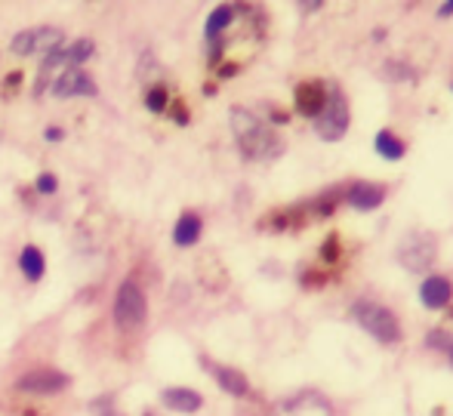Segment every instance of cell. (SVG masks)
<instances>
[{
  "mask_svg": "<svg viewBox=\"0 0 453 416\" xmlns=\"http://www.w3.org/2000/svg\"><path fill=\"white\" fill-rule=\"evenodd\" d=\"M438 16H441V19L453 16V0H448V4H441V6H438Z\"/></svg>",
  "mask_w": 453,
  "mask_h": 416,
  "instance_id": "obj_25",
  "label": "cell"
},
{
  "mask_svg": "<svg viewBox=\"0 0 453 416\" xmlns=\"http://www.w3.org/2000/svg\"><path fill=\"white\" fill-rule=\"evenodd\" d=\"M149 318V299H145L142 287L136 281H120L118 293H114V324L124 333L139 330Z\"/></svg>",
  "mask_w": 453,
  "mask_h": 416,
  "instance_id": "obj_4",
  "label": "cell"
},
{
  "mask_svg": "<svg viewBox=\"0 0 453 416\" xmlns=\"http://www.w3.org/2000/svg\"><path fill=\"white\" fill-rule=\"evenodd\" d=\"M201 364L213 374L216 386H219L226 395H232V398H244V395L250 392V382H247V376L241 374V370L226 367V364H213V361H207V358H203Z\"/></svg>",
  "mask_w": 453,
  "mask_h": 416,
  "instance_id": "obj_12",
  "label": "cell"
},
{
  "mask_svg": "<svg viewBox=\"0 0 453 416\" xmlns=\"http://www.w3.org/2000/svg\"><path fill=\"white\" fill-rule=\"evenodd\" d=\"M105 416H120V413H118V411H111V407H108V413H105Z\"/></svg>",
  "mask_w": 453,
  "mask_h": 416,
  "instance_id": "obj_26",
  "label": "cell"
},
{
  "mask_svg": "<svg viewBox=\"0 0 453 416\" xmlns=\"http://www.w3.org/2000/svg\"><path fill=\"white\" fill-rule=\"evenodd\" d=\"M232 22H234V6L232 4L216 6V10L207 16V25H203V35H207V41H216V37H219Z\"/></svg>",
  "mask_w": 453,
  "mask_h": 416,
  "instance_id": "obj_17",
  "label": "cell"
},
{
  "mask_svg": "<svg viewBox=\"0 0 453 416\" xmlns=\"http://www.w3.org/2000/svg\"><path fill=\"white\" fill-rule=\"evenodd\" d=\"M321 259L324 262L340 259V238H336V235H327V241H324V247H321Z\"/></svg>",
  "mask_w": 453,
  "mask_h": 416,
  "instance_id": "obj_22",
  "label": "cell"
},
{
  "mask_svg": "<svg viewBox=\"0 0 453 416\" xmlns=\"http://www.w3.org/2000/svg\"><path fill=\"white\" fill-rule=\"evenodd\" d=\"M342 197H346V204L352 210L373 213V210L386 201V185L364 182V179H358V182H352V185H346V189H342Z\"/></svg>",
  "mask_w": 453,
  "mask_h": 416,
  "instance_id": "obj_9",
  "label": "cell"
},
{
  "mask_svg": "<svg viewBox=\"0 0 453 416\" xmlns=\"http://www.w3.org/2000/svg\"><path fill=\"white\" fill-rule=\"evenodd\" d=\"M419 303L426 309H448L453 303V284L444 274H426V281L419 284Z\"/></svg>",
  "mask_w": 453,
  "mask_h": 416,
  "instance_id": "obj_11",
  "label": "cell"
},
{
  "mask_svg": "<svg viewBox=\"0 0 453 416\" xmlns=\"http://www.w3.org/2000/svg\"><path fill=\"white\" fill-rule=\"evenodd\" d=\"M426 349L448 355V364H450V370H453V333L450 330H444V327L429 330V333H426Z\"/></svg>",
  "mask_w": 453,
  "mask_h": 416,
  "instance_id": "obj_18",
  "label": "cell"
},
{
  "mask_svg": "<svg viewBox=\"0 0 453 416\" xmlns=\"http://www.w3.org/2000/svg\"><path fill=\"white\" fill-rule=\"evenodd\" d=\"M349 124H352V108H349V99L342 93V87H327V102H324L321 114L315 118V133L324 143H340L349 133Z\"/></svg>",
  "mask_w": 453,
  "mask_h": 416,
  "instance_id": "obj_3",
  "label": "cell"
},
{
  "mask_svg": "<svg viewBox=\"0 0 453 416\" xmlns=\"http://www.w3.org/2000/svg\"><path fill=\"white\" fill-rule=\"evenodd\" d=\"M349 318H352L367 336H373L376 343H382V345L401 343V321L395 318L392 309L373 303V299H355L352 309H349Z\"/></svg>",
  "mask_w": 453,
  "mask_h": 416,
  "instance_id": "obj_2",
  "label": "cell"
},
{
  "mask_svg": "<svg viewBox=\"0 0 453 416\" xmlns=\"http://www.w3.org/2000/svg\"><path fill=\"white\" fill-rule=\"evenodd\" d=\"M201 232H203V222L197 213H182L173 226V244L176 247H195L201 241Z\"/></svg>",
  "mask_w": 453,
  "mask_h": 416,
  "instance_id": "obj_14",
  "label": "cell"
},
{
  "mask_svg": "<svg viewBox=\"0 0 453 416\" xmlns=\"http://www.w3.org/2000/svg\"><path fill=\"white\" fill-rule=\"evenodd\" d=\"M56 189H59V179H56L53 173H41V176H37V191H41V195H53Z\"/></svg>",
  "mask_w": 453,
  "mask_h": 416,
  "instance_id": "obj_23",
  "label": "cell"
},
{
  "mask_svg": "<svg viewBox=\"0 0 453 416\" xmlns=\"http://www.w3.org/2000/svg\"><path fill=\"white\" fill-rule=\"evenodd\" d=\"M19 268H22V274L31 284H37L43 278V272H47V259H43V253L37 247H25L19 253Z\"/></svg>",
  "mask_w": 453,
  "mask_h": 416,
  "instance_id": "obj_16",
  "label": "cell"
},
{
  "mask_svg": "<svg viewBox=\"0 0 453 416\" xmlns=\"http://www.w3.org/2000/svg\"><path fill=\"white\" fill-rule=\"evenodd\" d=\"M450 89H453V83H450Z\"/></svg>",
  "mask_w": 453,
  "mask_h": 416,
  "instance_id": "obj_27",
  "label": "cell"
},
{
  "mask_svg": "<svg viewBox=\"0 0 453 416\" xmlns=\"http://www.w3.org/2000/svg\"><path fill=\"white\" fill-rule=\"evenodd\" d=\"M373 149L380 158H386V161H401V158L407 155V143L401 136H395L392 130H380L373 139Z\"/></svg>",
  "mask_w": 453,
  "mask_h": 416,
  "instance_id": "obj_15",
  "label": "cell"
},
{
  "mask_svg": "<svg viewBox=\"0 0 453 416\" xmlns=\"http://www.w3.org/2000/svg\"><path fill=\"white\" fill-rule=\"evenodd\" d=\"M96 53V43L90 37H81V41H74L72 47L65 50V59H68V68H81L87 59Z\"/></svg>",
  "mask_w": 453,
  "mask_h": 416,
  "instance_id": "obj_19",
  "label": "cell"
},
{
  "mask_svg": "<svg viewBox=\"0 0 453 416\" xmlns=\"http://www.w3.org/2000/svg\"><path fill=\"white\" fill-rule=\"evenodd\" d=\"M228 118H232L234 143L247 161H274L284 155V139L278 136V130L265 124L259 114H253L250 108H232Z\"/></svg>",
  "mask_w": 453,
  "mask_h": 416,
  "instance_id": "obj_1",
  "label": "cell"
},
{
  "mask_svg": "<svg viewBox=\"0 0 453 416\" xmlns=\"http://www.w3.org/2000/svg\"><path fill=\"white\" fill-rule=\"evenodd\" d=\"M161 401H164V407H167V411H176V413H197L203 407L201 392H195V389H185V386L164 389Z\"/></svg>",
  "mask_w": 453,
  "mask_h": 416,
  "instance_id": "obj_13",
  "label": "cell"
},
{
  "mask_svg": "<svg viewBox=\"0 0 453 416\" xmlns=\"http://www.w3.org/2000/svg\"><path fill=\"white\" fill-rule=\"evenodd\" d=\"M167 102H170V96H167V89H164L161 83H155V87L145 93V108H149V112H155V114H161L164 108H167Z\"/></svg>",
  "mask_w": 453,
  "mask_h": 416,
  "instance_id": "obj_21",
  "label": "cell"
},
{
  "mask_svg": "<svg viewBox=\"0 0 453 416\" xmlns=\"http://www.w3.org/2000/svg\"><path fill=\"white\" fill-rule=\"evenodd\" d=\"M435 235L429 232H411L401 238L398 244V262L407 268L411 274H426L429 272V266L435 262Z\"/></svg>",
  "mask_w": 453,
  "mask_h": 416,
  "instance_id": "obj_5",
  "label": "cell"
},
{
  "mask_svg": "<svg viewBox=\"0 0 453 416\" xmlns=\"http://www.w3.org/2000/svg\"><path fill=\"white\" fill-rule=\"evenodd\" d=\"M382 74L395 83H413L417 81V72H413L411 65H404V62H388V65L382 68Z\"/></svg>",
  "mask_w": 453,
  "mask_h": 416,
  "instance_id": "obj_20",
  "label": "cell"
},
{
  "mask_svg": "<svg viewBox=\"0 0 453 416\" xmlns=\"http://www.w3.org/2000/svg\"><path fill=\"white\" fill-rule=\"evenodd\" d=\"M62 136H65V133H62L59 127H50V130L43 133V139H47V143H59Z\"/></svg>",
  "mask_w": 453,
  "mask_h": 416,
  "instance_id": "obj_24",
  "label": "cell"
},
{
  "mask_svg": "<svg viewBox=\"0 0 453 416\" xmlns=\"http://www.w3.org/2000/svg\"><path fill=\"white\" fill-rule=\"evenodd\" d=\"M62 41H65V35H62L59 28H25V31H19L16 37H12V43H10V50L16 56H50V53H56V50H62Z\"/></svg>",
  "mask_w": 453,
  "mask_h": 416,
  "instance_id": "obj_6",
  "label": "cell"
},
{
  "mask_svg": "<svg viewBox=\"0 0 453 416\" xmlns=\"http://www.w3.org/2000/svg\"><path fill=\"white\" fill-rule=\"evenodd\" d=\"M324 102H327V83L324 81H303L293 93V105L303 118H311L315 120L321 114Z\"/></svg>",
  "mask_w": 453,
  "mask_h": 416,
  "instance_id": "obj_10",
  "label": "cell"
},
{
  "mask_svg": "<svg viewBox=\"0 0 453 416\" xmlns=\"http://www.w3.org/2000/svg\"><path fill=\"white\" fill-rule=\"evenodd\" d=\"M72 386V376L59 374V370H35V374H25L16 380L19 392L28 395H59Z\"/></svg>",
  "mask_w": 453,
  "mask_h": 416,
  "instance_id": "obj_7",
  "label": "cell"
},
{
  "mask_svg": "<svg viewBox=\"0 0 453 416\" xmlns=\"http://www.w3.org/2000/svg\"><path fill=\"white\" fill-rule=\"evenodd\" d=\"M50 93H53L56 99H72V96H90L93 99L99 89H96V83L87 72H81V68H65L59 78L50 83Z\"/></svg>",
  "mask_w": 453,
  "mask_h": 416,
  "instance_id": "obj_8",
  "label": "cell"
}]
</instances>
